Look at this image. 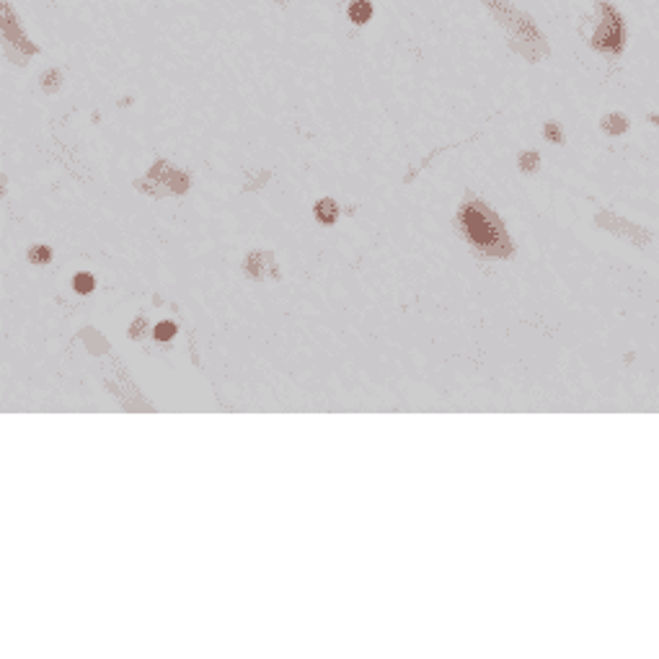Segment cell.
<instances>
[{"label": "cell", "instance_id": "cell-1", "mask_svg": "<svg viewBox=\"0 0 659 659\" xmlns=\"http://www.w3.org/2000/svg\"><path fill=\"white\" fill-rule=\"evenodd\" d=\"M461 231L468 238L473 249L484 256H510L512 243L507 238L502 220L497 218V212H492L481 202H468L461 210Z\"/></svg>", "mask_w": 659, "mask_h": 659}, {"label": "cell", "instance_id": "cell-2", "mask_svg": "<svg viewBox=\"0 0 659 659\" xmlns=\"http://www.w3.org/2000/svg\"><path fill=\"white\" fill-rule=\"evenodd\" d=\"M373 16V6L367 3V0H355L352 6H349V19L355 21V24H367Z\"/></svg>", "mask_w": 659, "mask_h": 659}, {"label": "cell", "instance_id": "cell-3", "mask_svg": "<svg viewBox=\"0 0 659 659\" xmlns=\"http://www.w3.org/2000/svg\"><path fill=\"white\" fill-rule=\"evenodd\" d=\"M316 218H318V223H326V225L334 223V220H336L334 199H321V202H318V205H316Z\"/></svg>", "mask_w": 659, "mask_h": 659}, {"label": "cell", "instance_id": "cell-4", "mask_svg": "<svg viewBox=\"0 0 659 659\" xmlns=\"http://www.w3.org/2000/svg\"><path fill=\"white\" fill-rule=\"evenodd\" d=\"M94 277H91V274H78V277H75L73 280V290L75 293H81V295H86V293H91V290H94Z\"/></svg>", "mask_w": 659, "mask_h": 659}, {"label": "cell", "instance_id": "cell-5", "mask_svg": "<svg viewBox=\"0 0 659 659\" xmlns=\"http://www.w3.org/2000/svg\"><path fill=\"white\" fill-rule=\"evenodd\" d=\"M29 259H32L34 264H47L52 259V251L47 249V246H39V249H32Z\"/></svg>", "mask_w": 659, "mask_h": 659}, {"label": "cell", "instance_id": "cell-6", "mask_svg": "<svg viewBox=\"0 0 659 659\" xmlns=\"http://www.w3.org/2000/svg\"><path fill=\"white\" fill-rule=\"evenodd\" d=\"M176 334V326L174 324H161L156 326V339H161V342H166V339H171V336Z\"/></svg>", "mask_w": 659, "mask_h": 659}]
</instances>
